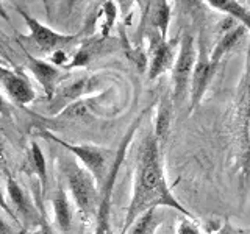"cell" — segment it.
I'll return each instance as SVG.
<instances>
[{
	"instance_id": "cell-1",
	"label": "cell",
	"mask_w": 250,
	"mask_h": 234,
	"mask_svg": "<svg viewBox=\"0 0 250 234\" xmlns=\"http://www.w3.org/2000/svg\"><path fill=\"white\" fill-rule=\"evenodd\" d=\"M163 206L174 209L191 220L194 218L189 211L174 197L170 187L167 186L161 164L160 142L152 133V135L144 137L143 145H141L133 194L121 234H127L131 225L136 222V218L143 215L146 211Z\"/></svg>"
},
{
	"instance_id": "cell-2",
	"label": "cell",
	"mask_w": 250,
	"mask_h": 234,
	"mask_svg": "<svg viewBox=\"0 0 250 234\" xmlns=\"http://www.w3.org/2000/svg\"><path fill=\"white\" fill-rule=\"evenodd\" d=\"M144 114H146V111L141 113V116H138L135 122L130 125L128 131L125 133V136L121 142L119 150H117V153L114 156L111 167L108 169V174L104 179V183L100 184L102 189L99 194V208H97V214H96V234H111V231H109V209H111V198H113V189L116 184V178H117L119 169L125 159L127 148L131 142L133 136H135V131L138 130L141 122H143Z\"/></svg>"
},
{
	"instance_id": "cell-3",
	"label": "cell",
	"mask_w": 250,
	"mask_h": 234,
	"mask_svg": "<svg viewBox=\"0 0 250 234\" xmlns=\"http://www.w3.org/2000/svg\"><path fill=\"white\" fill-rule=\"evenodd\" d=\"M64 172L69 192L77 205V209L83 220H86L92 214H97L99 208V189L97 181L83 166H78L75 161L64 162Z\"/></svg>"
},
{
	"instance_id": "cell-4",
	"label": "cell",
	"mask_w": 250,
	"mask_h": 234,
	"mask_svg": "<svg viewBox=\"0 0 250 234\" xmlns=\"http://www.w3.org/2000/svg\"><path fill=\"white\" fill-rule=\"evenodd\" d=\"M195 59H197L195 39L189 31H186L183 38L180 39L178 53L174 66H172V83H174V88H172V101L178 108L189 97V86H191Z\"/></svg>"
},
{
	"instance_id": "cell-5",
	"label": "cell",
	"mask_w": 250,
	"mask_h": 234,
	"mask_svg": "<svg viewBox=\"0 0 250 234\" xmlns=\"http://www.w3.org/2000/svg\"><path fill=\"white\" fill-rule=\"evenodd\" d=\"M39 136H42L44 139H49L52 142L58 144L62 148L69 150L74 156H77V158L82 161L83 167L96 178L97 184L104 183V179L108 174V156H109L108 150H105V148H102V147H97V145L70 144L67 140L55 136L49 130H39Z\"/></svg>"
},
{
	"instance_id": "cell-6",
	"label": "cell",
	"mask_w": 250,
	"mask_h": 234,
	"mask_svg": "<svg viewBox=\"0 0 250 234\" xmlns=\"http://www.w3.org/2000/svg\"><path fill=\"white\" fill-rule=\"evenodd\" d=\"M216 70L217 67L209 61L205 41H203V36L200 33L197 38V59H195L191 86H189V113H194L195 108L200 105V101L216 74Z\"/></svg>"
},
{
	"instance_id": "cell-7",
	"label": "cell",
	"mask_w": 250,
	"mask_h": 234,
	"mask_svg": "<svg viewBox=\"0 0 250 234\" xmlns=\"http://www.w3.org/2000/svg\"><path fill=\"white\" fill-rule=\"evenodd\" d=\"M148 44H150V64H148V80H155L164 72L172 69L177 58V47L180 45L178 38L167 41L153 30L147 31Z\"/></svg>"
},
{
	"instance_id": "cell-8",
	"label": "cell",
	"mask_w": 250,
	"mask_h": 234,
	"mask_svg": "<svg viewBox=\"0 0 250 234\" xmlns=\"http://www.w3.org/2000/svg\"><path fill=\"white\" fill-rule=\"evenodd\" d=\"M242 136H241V169L239 184L242 195H247L250 187V59L244 78V96H242Z\"/></svg>"
},
{
	"instance_id": "cell-9",
	"label": "cell",
	"mask_w": 250,
	"mask_h": 234,
	"mask_svg": "<svg viewBox=\"0 0 250 234\" xmlns=\"http://www.w3.org/2000/svg\"><path fill=\"white\" fill-rule=\"evenodd\" d=\"M18 11L30 30V41H33L41 52L61 50L62 45H67L77 39V35H62V33L53 31L49 27H45L44 23L35 19L33 16L28 14L25 10H22V8H18Z\"/></svg>"
},
{
	"instance_id": "cell-10",
	"label": "cell",
	"mask_w": 250,
	"mask_h": 234,
	"mask_svg": "<svg viewBox=\"0 0 250 234\" xmlns=\"http://www.w3.org/2000/svg\"><path fill=\"white\" fill-rule=\"evenodd\" d=\"M23 52H25L27 64H28L30 72L35 75V78L39 81V84L42 86V89L45 92V97L50 101L55 96V88H57V83L61 77V70L58 67H55L53 64H50V62L35 58L33 55H30L27 50H23Z\"/></svg>"
},
{
	"instance_id": "cell-11",
	"label": "cell",
	"mask_w": 250,
	"mask_h": 234,
	"mask_svg": "<svg viewBox=\"0 0 250 234\" xmlns=\"http://www.w3.org/2000/svg\"><path fill=\"white\" fill-rule=\"evenodd\" d=\"M0 81H2L10 98L21 106L30 105L36 97L35 89L31 88L27 78L13 72L11 69H6L3 74H0Z\"/></svg>"
},
{
	"instance_id": "cell-12",
	"label": "cell",
	"mask_w": 250,
	"mask_h": 234,
	"mask_svg": "<svg viewBox=\"0 0 250 234\" xmlns=\"http://www.w3.org/2000/svg\"><path fill=\"white\" fill-rule=\"evenodd\" d=\"M91 81H94V80H91V78H80V80L72 81V83L66 84L64 88H61L57 96L50 100L49 111L57 116L61 111H64L67 106H70L72 103H75V101L80 100L83 94H88L92 89Z\"/></svg>"
},
{
	"instance_id": "cell-13",
	"label": "cell",
	"mask_w": 250,
	"mask_h": 234,
	"mask_svg": "<svg viewBox=\"0 0 250 234\" xmlns=\"http://www.w3.org/2000/svg\"><path fill=\"white\" fill-rule=\"evenodd\" d=\"M146 18L150 30L160 33L163 39H167L169 23H170V5L169 2H147L146 3Z\"/></svg>"
},
{
	"instance_id": "cell-14",
	"label": "cell",
	"mask_w": 250,
	"mask_h": 234,
	"mask_svg": "<svg viewBox=\"0 0 250 234\" xmlns=\"http://www.w3.org/2000/svg\"><path fill=\"white\" fill-rule=\"evenodd\" d=\"M246 31L247 30L242 25H239V23L236 27L230 25L224 31L222 38L219 39V41L216 42V45L213 47V50H211V53H209V61L213 62L216 67H219L222 58L225 57L227 53H230V50L233 49V47H236L239 44L241 39L244 38Z\"/></svg>"
},
{
	"instance_id": "cell-15",
	"label": "cell",
	"mask_w": 250,
	"mask_h": 234,
	"mask_svg": "<svg viewBox=\"0 0 250 234\" xmlns=\"http://www.w3.org/2000/svg\"><path fill=\"white\" fill-rule=\"evenodd\" d=\"M6 195H8V200H10V203L13 205L11 208L16 209V213H19L22 217H25L27 220L36 217V211L33 205L30 203L27 194L22 191V187L18 184V181H16L13 176L6 178Z\"/></svg>"
},
{
	"instance_id": "cell-16",
	"label": "cell",
	"mask_w": 250,
	"mask_h": 234,
	"mask_svg": "<svg viewBox=\"0 0 250 234\" xmlns=\"http://www.w3.org/2000/svg\"><path fill=\"white\" fill-rule=\"evenodd\" d=\"M207 3L214 10L234 19L239 25L250 31V8L244 6L241 2H236V0H208Z\"/></svg>"
},
{
	"instance_id": "cell-17",
	"label": "cell",
	"mask_w": 250,
	"mask_h": 234,
	"mask_svg": "<svg viewBox=\"0 0 250 234\" xmlns=\"http://www.w3.org/2000/svg\"><path fill=\"white\" fill-rule=\"evenodd\" d=\"M53 205V214H55V222H57L60 231L69 233L70 226H72V211H70V205L67 200V195L64 189L60 186L58 191L55 192L52 198Z\"/></svg>"
},
{
	"instance_id": "cell-18",
	"label": "cell",
	"mask_w": 250,
	"mask_h": 234,
	"mask_svg": "<svg viewBox=\"0 0 250 234\" xmlns=\"http://www.w3.org/2000/svg\"><path fill=\"white\" fill-rule=\"evenodd\" d=\"M172 105L174 101L169 96H163L160 106H158V113H156V120H155V131L153 135L158 142L164 140L169 135L170 130V120H172Z\"/></svg>"
},
{
	"instance_id": "cell-19",
	"label": "cell",
	"mask_w": 250,
	"mask_h": 234,
	"mask_svg": "<svg viewBox=\"0 0 250 234\" xmlns=\"http://www.w3.org/2000/svg\"><path fill=\"white\" fill-rule=\"evenodd\" d=\"M163 222H164V214L161 211H158V208H153L146 211L143 215H139L128 231L130 234H155V231L158 230V226Z\"/></svg>"
},
{
	"instance_id": "cell-20",
	"label": "cell",
	"mask_w": 250,
	"mask_h": 234,
	"mask_svg": "<svg viewBox=\"0 0 250 234\" xmlns=\"http://www.w3.org/2000/svg\"><path fill=\"white\" fill-rule=\"evenodd\" d=\"M104 47V39H96L92 42H86L80 47V50L75 53L74 59L66 66V69H75V67H84L89 64V61L102 52Z\"/></svg>"
},
{
	"instance_id": "cell-21",
	"label": "cell",
	"mask_w": 250,
	"mask_h": 234,
	"mask_svg": "<svg viewBox=\"0 0 250 234\" xmlns=\"http://www.w3.org/2000/svg\"><path fill=\"white\" fill-rule=\"evenodd\" d=\"M30 159H31V166H33L36 175L39 178V183H41V192L45 194L47 192V162L38 142H31Z\"/></svg>"
},
{
	"instance_id": "cell-22",
	"label": "cell",
	"mask_w": 250,
	"mask_h": 234,
	"mask_svg": "<svg viewBox=\"0 0 250 234\" xmlns=\"http://www.w3.org/2000/svg\"><path fill=\"white\" fill-rule=\"evenodd\" d=\"M102 10L105 13V23H104V31H102V33H104V38H106L108 31L111 30L114 19H116V6L113 2H105L102 5Z\"/></svg>"
},
{
	"instance_id": "cell-23",
	"label": "cell",
	"mask_w": 250,
	"mask_h": 234,
	"mask_svg": "<svg viewBox=\"0 0 250 234\" xmlns=\"http://www.w3.org/2000/svg\"><path fill=\"white\" fill-rule=\"evenodd\" d=\"M177 234H202L199 226L195 225L191 218H183L182 222L178 223V228H177Z\"/></svg>"
},
{
	"instance_id": "cell-24",
	"label": "cell",
	"mask_w": 250,
	"mask_h": 234,
	"mask_svg": "<svg viewBox=\"0 0 250 234\" xmlns=\"http://www.w3.org/2000/svg\"><path fill=\"white\" fill-rule=\"evenodd\" d=\"M50 61L53 62L55 67H66L67 66V55L62 50H57L52 53Z\"/></svg>"
},
{
	"instance_id": "cell-25",
	"label": "cell",
	"mask_w": 250,
	"mask_h": 234,
	"mask_svg": "<svg viewBox=\"0 0 250 234\" xmlns=\"http://www.w3.org/2000/svg\"><path fill=\"white\" fill-rule=\"evenodd\" d=\"M0 208H2L8 215L13 217L14 220H16V214H14V211L11 209V206H10V205H8V201H6V198H5V195H3L2 189H0Z\"/></svg>"
},
{
	"instance_id": "cell-26",
	"label": "cell",
	"mask_w": 250,
	"mask_h": 234,
	"mask_svg": "<svg viewBox=\"0 0 250 234\" xmlns=\"http://www.w3.org/2000/svg\"><path fill=\"white\" fill-rule=\"evenodd\" d=\"M0 234H13V230L10 228V225H8L2 217H0Z\"/></svg>"
},
{
	"instance_id": "cell-27",
	"label": "cell",
	"mask_w": 250,
	"mask_h": 234,
	"mask_svg": "<svg viewBox=\"0 0 250 234\" xmlns=\"http://www.w3.org/2000/svg\"><path fill=\"white\" fill-rule=\"evenodd\" d=\"M41 218H42V223H41V234H55L53 230L50 228V225L44 220V217H41Z\"/></svg>"
},
{
	"instance_id": "cell-28",
	"label": "cell",
	"mask_w": 250,
	"mask_h": 234,
	"mask_svg": "<svg viewBox=\"0 0 250 234\" xmlns=\"http://www.w3.org/2000/svg\"><path fill=\"white\" fill-rule=\"evenodd\" d=\"M0 18H3L6 22H10V16H8V13H6V10L2 6V3H0Z\"/></svg>"
},
{
	"instance_id": "cell-29",
	"label": "cell",
	"mask_w": 250,
	"mask_h": 234,
	"mask_svg": "<svg viewBox=\"0 0 250 234\" xmlns=\"http://www.w3.org/2000/svg\"><path fill=\"white\" fill-rule=\"evenodd\" d=\"M3 158H5V147H3L2 139H0V162L3 161Z\"/></svg>"
},
{
	"instance_id": "cell-30",
	"label": "cell",
	"mask_w": 250,
	"mask_h": 234,
	"mask_svg": "<svg viewBox=\"0 0 250 234\" xmlns=\"http://www.w3.org/2000/svg\"><path fill=\"white\" fill-rule=\"evenodd\" d=\"M3 109H5V101H3L2 94H0V111H3Z\"/></svg>"
},
{
	"instance_id": "cell-31",
	"label": "cell",
	"mask_w": 250,
	"mask_h": 234,
	"mask_svg": "<svg viewBox=\"0 0 250 234\" xmlns=\"http://www.w3.org/2000/svg\"><path fill=\"white\" fill-rule=\"evenodd\" d=\"M5 64H6V61L2 57H0V67H5Z\"/></svg>"
},
{
	"instance_id": "cell-32",
	"label": "cell",
	"mask_w": 250,
	"mask_h": 234,
	"mask_svg": "<svg viewBox=\"0 0 250 234\" xmlns=\"http://www.w3.org/2000/svg\"><path fill=\"white\" fill-rule=\"evenodd\" d=\"M6 69H8V67H0V74H3Z\"/></svg>"
},
{
	"instance_id": "cell-33",
	"label": "cell",
	"mask_w": 250,
	"mask_h": 234,
	"mask_svg": "<svg viewBox=\"0 0 250 234\" xmlns=\"http://www.w3.org/2000/svg\"><path fill=\"white\" fill-rule=\"evenodd\" d=\"M216 234H227V231H225V230H222V231H219V233H216Z\"/></svg>"
}]
</instances>
